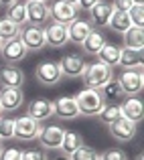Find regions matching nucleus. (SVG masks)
<instances>
[{
    "mask_svg": "<svg viewBox=\"0 0 144 160\" xmlns=\"http://www.w3.org/2000/svg\"><path fill=\"white\" fill-rule=\"evenodd\" d=\"M75 103L79 108V113L81 116H97L104 108V98H101L100 89H91V87H85L81 89L77 95H75Z\"/></svg>",
    "mask_w": 144,
    "mask_h": 160,
    "instance_id": "1",
    "label": "nucleus"
},
{
    "mask_svg": "<svg viewBox=\"0 0 144 160\" xmlns=\"http://www.w3.org/2000/svg\"><path fill=\"white\" fill-rule=\"evenodd\" d=\"M112 77H114L112 67L104 65V63H91V65L85 67V71H83V75H81V81L85 83V87L100 89V87L105 85Z\"/></svg>",
    "mask_w": 144,
    "mask_h": 160,
    "instance_id": "2",
    "label": "nucleus"
},
{
    "mask_svg": "<svg viewBox=\"0 0 144 160\" xmlns=\"http://www.w3.org/2000/svg\"><path fill=\"white\" fill-rule=\"evenodd\" d=\"M41 128H43L41 122L33 120L31 116L24 113V116L14 118V134H12V138L18 142H33V140H37Z\"/></svg>",
    "mask_w": 144,
    "mask_h": 160,
    "instance_id": "3",
    "label": "nucleus"
},
{
    "mask_svg": "<svg viewBox=\"0 0 144 160\" xmlns=\"http://www.w3.org/2000/svg\"><path fill=\"white\" fill-rule=\"evenodd\" d=\"M118 83L122 87V93L124 98H130V95H138L144 87V75L142 69H124L118 77Z\"/></svg>",
    "mask_w": 144,
    "mask_h": 160,
    "instance_id": "4",
    "label": "nucleus"
},
{
    "mask_svg": "<svg viewBox=\"0 0 144 160\" xmlns=\"http://www.w3.org/2000/svg\"><path fill=\"white\" fill-rule=\"evenodd\" d=\"M18 39L23 41V45L27 47V51H41L45 45V31L43 27H37V24H24L20 27Z\"/></svg>",
    "mask_w": 144,
    "mask_h": 160,
    "instance_id": "5",
    "label": "nucleus"
},
{
    "mask_svg": "<svg viewBox=\"0 0 144 160\" xmlns=\"http://www.w3.org/2000/svg\"><path fill=\"white\" fill-rule=\"evenodd\" d=\"M35 77L41 85L51 87V85H57L63 79V75H61V69H59L57 61H41L35 69Z\"/></svg>",
    "mask_w": 144,
    "mask_h": 160,
    "instance_id": "6",
    "label": "nucleus"
},
{
    "mask_svg": "<svg viewBox=\"0 0 144 160\" xmlns=\"http://www.w3.org/2000/svg\"><path fill=\"white\" fill-rule=\"evenodd\" d=\"M57 63H59V69H61L63 77H73V79L75 77H81L83 71H85V67H87L85 59H83L81 55H77V53L63 55L61 61H57Z\"/></svg>",
    "mask_w": 144,
    "mask_h": 160,
    "instance_id": "7",
    "label": "nucleus"
},
{
    "mask_svg": "<svg viewBox=\"0 0 144 160\" xmlns=\"http://www.w3.org/2000/svg\"><path fill=\"white\" fill-rule=\"evenodd\" d=\"M28 55L27 47L23 45V41L16 37V39H10V41H4L2 43V49H0V57L4 59L6 65H18L24 57Z\"/></svg>",
    "mask_w": 144,
    "mask_h": 160,
    "instance_id": "8",
    "label": "nucleus"
},
{
    "mask_svg": "<svg viewBox=\"0 0 144 160\" xmlns=\"http://www.w3.org/2000/svg\"><path fill=\"white\" fill-rule=\"evenodd\" d=\"M63 134H65V130H63L61 126L51 124V126H43V128H41L37 140H39L41 146H43V150H59L61 140H63Z\"/></svg>",
    "mask_w": 144,
    "mask_h": 160,
    "instance_id": "9",
    "label": "nucleus"
},
{
    "mask_svg": "<svg viewBox=\"0 0 144 160\" xmlns=\"http://www.w3.org/2000/svg\"><path fill=\"white\" fill-rule=\"evenodd\" d=\"M51 18L53 22H59V24H69L73 22L75 18H79V8L75 4H67L63 0H57L55 4H51Z\"/></svg>",
    "mask_w": 144,
    "mask_h": 160,
    "instance_id": "10",
    "label": "nucleus"
},
{
    "mask_svg": "<svg viewBox=\"0 0 144 160\" xmlns=\"http://www.w3.org/2000/svg\"><path fill=\"white\" fill-rule=\"evenodd\" d=\"M53 116H57L59 120H75L79 118V108L75 103V98L71 95H61L53 102Z\"/></svg>",
    "mask_w": 144,
    "mask_h": 160,
    "instance_id": "11",
    "label": "nucleus"
},
{
    "mask_svg": "<svg viewBox=\"0 0 144 160\" xmlns=\"http://www.w3.org/2000/svg\"><path fill=\"white\" fill-rule=\"evenodd\" d=\"M136 126L138 124L126 120V118H118L116 122L110 124V136H112L116 142H130V140H134V136H136V130H138Z\"/></svg>",
    "mask_w": 144,
    "mask_h": 160,
    "instance_id": "12",
    "label": "nucleus"
},
{
    "mask_svg": "<svg viewBox=\"0 0 144 160\" xmlns=\"http://www.w3.org/2000/svg\"><path fill=\"white\" fill-rule=\"evenodd\" d=\"M45 31V45L53 49H63L69 39H67V27L59 22H49L47 27L43 28Z\"/></svg>",
    "mask_w": 144,
    "mask_h": 160,
    "instance_id": "13",
    "label": "nucleus"
},
{
    "mask_svg": "<svg viewBox=\"0 0 144 160\" xmlns=\"http://www.w3.org/2000/svg\"><path fill=\"white\" fill-rule=\"evenodd\" d=\"M120 109H122V118L134 122V124H140L144 118V103L138 95H130V98H124L120 102Z\"/></svg>",
    "mask_w": 144,
    "mask_h": 160,
    "instance_id": "14",
    "label": "nucleus"
},
{
    "mask_svg": "<svg viewBox=\"0 0 144 160\" xmlns=\"http://www.w3.org/2000/svg\"><path fill=\"white\" fill-rule=\"evenodd\" d=\"M24 93L20 87H2L0 89V108L2 112H16L23 108Z\"/></svg>",
    "mask_w": 144,
    "mask_h": 160,
    "instance_id": "15",
    "label": "nucleus"
},
{
    "mask_svg": "<svg viewBox=\"0 0 144 160\" xmlns=\"http://www.w3.org/2000/svg\"><path fill=\"white\" fill-rule=\"evenodd\" d=\"M112 12H114L112 4L100 0L91 10H87V22H90L94 28H105V27H108V22H110Z\"/></svg>",
    "mask_w": 144,
    "mask_h": 160,
    "instance_id": "16",
    "label": "nucleus"
},
{
    "mask_svg": "<svg viewBox=\"0 0 144 160\" xmlns=\"http://www.w3.org/2000/svg\"><path fill=\"white\" fill-rule=\"evenodd\" d=\"M27 18L28 24H45L51 20V8L47 2H37V0H27Z\"/></svg>",
    "mask_w": 144,
    "mask_h": 160,
    "instance_id": "17",
    "label": "nucleus"
},
{
    "mask_svg": "<svg viewBox=\"0 0 144 160\" xmlns=\"http://www.w3.org/2000/svg\"><path fill=\"white\" fill-rule=\"evenodd\" d=\"M0 85L2 87H20L24 85V71L18 65H2L0 67Z\"/></svg>",
    "mask_w": 144,
    "mask_h": 160,
    "instance_id": "18",
    "label": "nucleus"
},
{
    "mask_svg": "<svg viewBox=\"0 0 144 160\" xmlns=\"http://www.w3.org/2000/svg\"><path fill=\"white\" fill-rule=\"evenodd\" d=\"M91 31H94V27H91L85 18H75L73 22L67 24V39L73 45H81Z\"/></svg>",
    "mask_w": 144,
    "mask_h": 160,
    "instance_id": "19",
    "label": "nucleus"
},
{
    "mask_svg": "<svg viewBox=\"0 0 144 160\" xmlns=\"http://www.w3.org/2000/svg\"><path fill=\"white\" fill-rule=\"evenodd\" d=\"M27 116H31L33 120H37V122L49 120V118H53V102H49V99H45V98L33 99L27 106Z\"/></svg>",
    "mask_w": 144,
    "mask_h": 160,
    "instance_id": "20",
    "label": "nucleus"
},
{
    "mask_svg": "<svg viewBox=\"0 0 144 160\" xmlns=\"http://www.w3.org/2000/svg\"><path fill=\"white\" fill-rule=\"evenodd\" d=\"M142 53L144 51H136V49L122 47L120 63H118V65L124 67V69H142Z\"/></svg>",
    "mask_w": 144,
    "mask_h": 160,
    "instance_id": "21",
    "label": "nucleus"
},
{
    "mask_svg": "<svg viewBox=\"0 0 144 160\" xmlns=\"http://www.w3.org/2000/svg\"><path fill=\"white\" fill-rule=\"evenodd\" d=\"M100 93H101V98H104L105 103H120L122 99H124V93H122L120 83H118V79H114V77L110 79L105 85L100 87Z\"/></svg>",
    "mask_w": 144,
    "mask_h": 160,
    "instance_id": "22",
    "label": "nucleus"
},
{
    "mask_svg": "<svg viewBox=\"0 0 144 160\" xmlns=\"http://www.w3.org/2000/svg\"><path fill=\"white\" fill-rule=\"evenodd\" d=\"M79 146H83V136H81V134H79V132H73V130H65L63 140H61V146H59L61 154L69 156V154H73Z\"/></svg>",
    "mask_w": 144,
    "mask_h": 160,
    "instance_id": "23",
    "label": "nucleus"
},
{
    "mask_svg": "<svg viewBox=\"0 0 144 160\" xmlns=\"http://www.w3.org/2000/svg\"><path fill=\"white\" fill-rule=\"evenodd\" d=\"M6 18L12 20L14 24L18 27H24L28 24V18H27V0H16L14 4L6 8Z\"/></svg>",
    "mask_w": 144,
    "mask_h": 160,
    "instance_id": "24",
    "label": "nucleus"
},
{
    "mask_svg": "<svg viewBox=\"0 0 144 160\" xmlns=\"http://www.w3.org/2000/svg\"><path fill=\"white\" fill-rule=\"evenodd\" d=\"M120 51H122V47L105 43L104 47H101V51L95 55L97 63H104V65H108V67H116L118 63H120Z\"/></svg>",
    "mask_w": 144,
    "mask_h": 160,
    "instance_id": "25",
    "label": "nucleus"
},
{
    "mask_svg": "<svg viewBox=\"0 0 144 160\" xmlns=\"http://www.w3.org/2000/svg\"><path fill=\"white\" fill-rule=\"evenodd\" d=\"M124 47L128 49H136V51H144V28L140 27H130L124 32Z\"/></svg>",
    "mask_w": 144,
    "mask_h": 160,
    "instance_id": "26",
    "label": "nucleus"
},
{
    "mask_svg": "<svg viewBox=\"0 0 144 160\" xmlns=\"http://www.w3.org/2000/svg\"><path fill=\"white\" fill-rule=\"evenodd\" d=\"M105 45V39H104V35H101L100 31H91L90 35H87V39L81 43V49H83V53L85 55H95L101 51V47Z\"/></svg>",
    "mask_w": 144,
    "mask_h": 160,
    "instance_id": "27",
    "label": "nucleus"
},
{
    "mask_svg": "<svg viewBox=\"0 0 144 160\" xmlns=\"http://www.w3.org/2000/svg\"><path fill=\"white\" fill-rule=\"evenodd\" d=\"M108 27L112 28L114 32H120V35H124L126 31H128L130 27H132V22H130V16L128 12H120V10H114L112 16H110V22Z\"/></svg>",
    "mask_w": 144,
    "mask_h": 160,
    "instance_id": "28",
    "label": "nucleus"
},
{
    "mask_svg": "<svg viewBox=\"0 0 144 160\" xmlns=\"http://www.w3.org/2000/svg\"><path fill=\"white\" fill-rule=\"evenodd\" d=\"M97 118H100V122H101V124L110 126L112 122H116L118 118H122L120 103H104V108H101V112L97 113Z\"/></svg>",
    "mask_w": 144,
    "mask_h": 160,
    "instance_id": "29",
    "label": "nucleus"
},
{
    "mask_svg": "<svg viewBox=\"0 0 144 160\" xmlns=\"http://www.w3.org/2000/svg\"><path fill=\"white\" fill-rule=\"evenodd\" d=\"M20 32V27L14 24L12 20H8L6 16L0 18V39L2 41H10V39H16Z\"/></svg>",
    "mask_w": 144,
    "mask_h": 160,
    "instance_id": "30",
    "label": "nucleus"
},
{
    "mask_svg": "<svg viewBox=\"0 0 144 160\" xmlns=\"http://www.w3.org/2000/svg\"><path fill=\"white\" fill-rule=\"evenodd\" d=\"M69 160H100V152L91 146H79L73 154H69Z\"/></svg>",
    "mask_w": 144,
    "mask_h": 160,
    "instance_id": "31",
    "label": "nucleus"
},
{
    "mask_svg": "<svg viewBox=\"0 0 144 160\" xmlns=\"http://www.w3.org/2000/svg\"><path fill=\"white\" fill-rule=\"evenodd\" d=\"M14 134V120L0 116V140H12Z\"/></svg>",
    "mask_w": 144,
    "mask_h": 160,
    "instance_id": "32",
    "label": "nucleus"
},
{
    "mask_svg": "<svg viewBox=\"0 0 144 160\" xmlns=\"http://www.w3.org/2000/svg\"><path fill=\"white\" fill-rule=\"evenodd\" d=\"M128 16H130L132 27L144 28V6H140V4H134V6L128 10Z\"/></svg>",
    "mask_w": 144,
    "mask_h": 160,
    "instance_id": "33",
    "label": "nucleus"
},
{
    "mask_svg": "<svg viewBox=\"0 0 144 160\" xmlns=\"http://www.w3.org/2000/svg\"><path fill=\"white\" fill-rule=\"evenodd\" d=\"M20 160H49V156L43 148H27V150H23Z\"/></svg>",
    "mask_w": 144,
    "mask_h": 160,
    "instance_id": "34",
    "label": "nucleus"
},
{
    "mask_svg": "<svg viewBox=\"0 0 144 160\" xmlns=\"http://www.w3.org/2000/svg\"><path fill=\"white\" fill-rule=\"evenodd\" d=\"M100 160H128V156H126V152L120 150V148H110V150H105L104 154H100Z\"/></svg>",
    "mask_w": 144,
    "mask_h": 160,
    "instance_id": "35",
    "label": "nucleus"
},
{
    "mask_svg": "<svg viewBox=\"0 0 144 160\" xmlns=\"http://www.w3.org/2000/svg\"><path fill=\"white\" fill-rule=\"evenodd\" d=\"M20 156H23V150L16 146L2 148V152H0V160H20Z\"/></svg>",
    "mask_w": 144,
    "mask_h": 160,
    "instance_id": "36",
    "label": "nucleus"
},
{
    "mask_svg": "<svg viewBox=\"0 0 144 160\" xmlns=\"http://www.w3.org/2000/svg\"><path fill=\"white\" fill-rule=\"evenodd\" d=\"M132 6H134L132 0H114L112 2V8L114 10H120V12H128Z\"/></svg>",
    "mask_w": 144,
    "mask_h": 160,
    "instance_id": "37",
    "label": "nucleus"
},
{
    "mask_svg": "<svg viewBox=\"0 0 144 160\" xmlns=\"http://www.w3.org/2000/svg\"><path fill=\"white\" fill-rule=\"evenodd\" d=\"M97 2H100V0H77V8H79V10H91V8H94L95 6V4Z\"/></svg>",
    "mask_w": 144,
    "mask_h": 160,
    "instance_id": "38",
    "label": "nucleus"
},
{
    "mask_svg": "<svg viewBox=\"0 0 144 160\" xmlns=\"http://www.w3.org/2000/svg\"><path fill=\"white\" fill-rule=\"evenodd\" d=\"M14 2H16V0H0V6H6L8 8L10 4H14Z\"/></svg>",
    "mask_w": 144,
    "mask_h": 160,
    "instance_id": "39",
    "label": "nucleus"
},
{
    "mask_svg": "<svg viewBox=\"0 0 144 160\" xmlns=\"http://www.w3.org/2000/svg\"><path fill=\"white\" fill-rule=\"evenodd\" d=\"M53 160H69V156H65V154H59V156H55Z\"/></svg>",
    "mask_w": 144,
    "mask_h": 160,
    "instance_id": "40",
    "label": "nucleus"
},
{
    "mask_svg": "<svg viewBox=\"0 0 144 160\" xmlns=\"http://www.w3.org/2000/svg\"><path fill=\"white\" fill-rule=\"evenodd\" d=\"M63 2H67V4H75V6H77V0H63Z\"/></svg>",
    "mask_w": 144,
    "mask_h": 160,
    "instance_id": "41",
    "label": "nucleus"
},
{
    "mask_svg": "<svg viewBox=\"0 0 144 160\" xmlns=\"http://www.w3.org/2000/svg\"><path fill=\"white\" fill-rule=\"evenodd\" d=\"M134 4H140V6H144V0H132Z\"/></svg>",
    "mask_w": 144,
    "mask_h": 160,
    "instance_id": "42",
    "label": "nucleus"
},
{
    "mask_svg": "<svg viewBox=\"0 0 144 160\" xmlns=\"http://www.w3.org/2000/svg\"><path fill=\"white\" fill-rule=\"evenodd\" d=\"M2 148H4V146H2V140H0V152H2Z\"/></svg>",
    "mask_w": 144,
    "mask_h": 160,
    "instance_id": "43",
    "label": "nucleus"
},
{
    "mask_svg": "<svg viewBox=\"0 0 144 160\" xmlns=\"http://www.w3.org/2000/svg\"><path fill=\"white\" fill-rule=\"evenodd\" d=\"M2 43H4V41H2V39H0V49H2Z\"/></svg>",
    "mask_w": 144,
    "mask_h": 160,
    "instance_id": "44",
    "label": "nucleus"
},
{
    "mask_svg": "<svg viewBox=\"0 0 144 160\" xmlns=\"http://www.w3.org/2000/svg\"><path fill=\"white\" fill-rule=\"evenodd\" d=\"M37 2H47V0H37Z\"/></svg>",
    "mask_w": 144,
    "mask_h": 160,
    "instance_id": "45",
    "label": "nucleus"
},
{
    "mask_svg": "<svg viewBox=\"0 0 144 160\" xmlns=\"http://www.w3.org/2000/svg\"><path fill=\"white\" fill-rule=\"evenodd\" d=\"M0 116H2V108H0Z\"/></svg>",
    "mask_w": 144,
    "mask_h": 160,
    "instance_id": "46",
    "label": "nucleus"
},
{
    "mask_svg": "<svg viewBox=\"0 0 144 160\" xmlns=\"http://www.w3.org/2000/svg\"><path fill=\"white\" fill-rule=\"evenodd\" d=\"M138 160H142V156H138Z\"/></svg>",
    "mask_w": 144,
    "mask_h": 160,
    "instance_id": "47",
    "label": "nucleus"
}]
</instances>
